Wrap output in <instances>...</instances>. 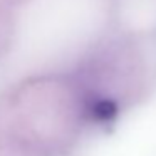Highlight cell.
<instances>
[{
  "instance_id": "6da1fadb",
  "label": "cell",
  "mask_w": 156,
  "mask_h": 156,
  "mask_svg": "<svg viewBox=\"0 0 156 156\" xmlns=\"http://www.w3.org/2000/svg\"><path fill=\"white\" fill-rule=\"evenodd\" d=\"M89 112L96 121H111L118 114V104L108 98H96L89 102Z\"/></svg>"
}]
</instances>
